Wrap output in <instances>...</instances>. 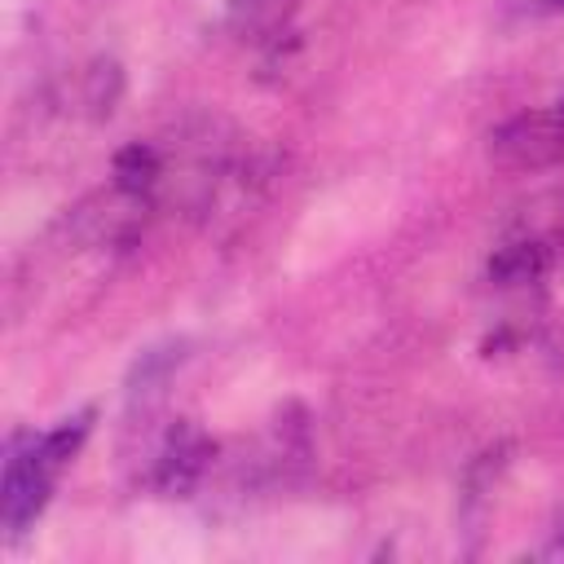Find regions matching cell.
<instances>
[{
	"label": "cell",
	"mask_w": 564,
	"mask_h": 564,
	"mask_svg": "<svg viewBox=\"0 0 564 564\" xmlns=\"http://www.w3.org/2000/svg\"><path fill=\"white\" fill-rule=\"evenodd\" d=\"M88 432V414H75L48 432H18L9 436V454H4V498H0V520L9 529V538L26 533L35 524V516L48 502L53 476L57 467L79 449Z\"/></svg>",
	"instance_id": "cell-1"
},
{
	"label": "cell",
	"mask_w": 564,
	"mask_h": 564,
	"mask_svg": "<svg viewBox=\"0 0 564 564\" xmlns=\"http://www.w3.org/2000/svg\"><path fill=\"white\" fill-rule=\"evenodd\" d=\"M564 154V106L507 119L489 137V159L511 172H538Z\"/></svg>",
	"instance_id": "cell-2"
},
{
	"label": "cell",
	"mask_w": 564,
	"mask_h": 564,
	"mask_svg": "<svg viewBox=\"0 0 564 564\" xmlns=\"http://www.w3.org/2000/svg\"><path fill=\"white\" fill-rule=\"evenodd\" d=\"M207 463H212V441L194 423L181 419V423L167 427V436H163V445L154 454L150 480H154L159 494H189L203 480Z\"/></svg>",
	"instance_id": "cell-3"
},
{
	"label": "cell",
	"mask_w": 564,
	"mask_h": 564,
	"mask_svg": "<svg viewBox=\"0 0 564 564\" xmlns=\"http://www.w3.org/2000/svg\"><path fill=\"white\" fill-rule=\"evenodd\" d=\"M300 0H229L234 9V26L251 40H269L286 26V18L295 13Z\"/></svg>",
	"instance_id": "cell-4"
}]
</instances>
